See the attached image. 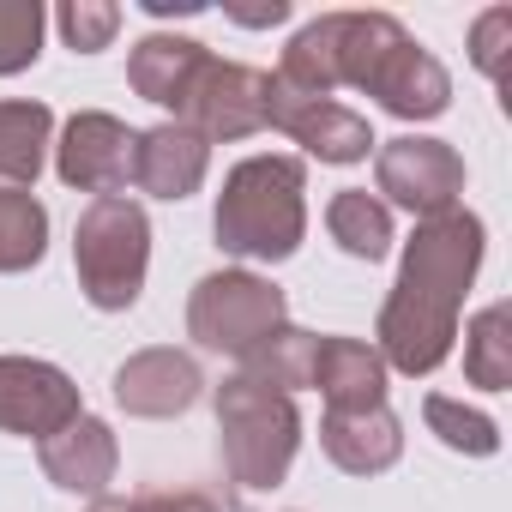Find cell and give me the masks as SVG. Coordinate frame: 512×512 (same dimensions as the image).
Listing matches in <instances>:
<instances>
[{
  "label": "cell",
  "mask_w": 512,
  "mask_h": 512,
  "mask_svg": "<svg viewBox=\"0 0 512 512\" xmlns=\"http://www.w3.org/2000/svg\"><path fill=\"white\" fill-rule=\"evenodd\" d=\"M482 266V217L452 205L440 217H422L410 247H404V266L398 284L380 308V356L398 374H434L452 344H458V308L464 290Z\"/></svg>",
  "instance_id": "1"
},
{
  "label": "cell",
  "mask_w": 512,
  "mask_h": 512,
  "mask_svg": "<svg viewBox=\"0 0 512 512\" xmlns=\"http://www.w3.org/2000/svg\"><path fill=\"white\" fill-rule=\"evenodd\" d=\"M332 67H338V85L380 97V109H392L398 121H434L452 103L446 67L392 13H338Z\"/></svg>",
  "instance_id": "2"
},
{
  "label": "cell",
  "mask_w": 512,
  "mask_h": 512,
  "mask_svg": "<svg viewBox=\"0 0 512 512\" xmlns=\"http://www.w3.org/2000/svg\"><path fill=\"white\" fill-rule=\"evenodd\" d=\"M308 169L302 157H247L223 175L217 193V247L235 260L278 266L308 235Z\"/></svg>",
  "instance_id": "3"
},
{
  "label": "cell",
  "mask_w": 512,
  "mask_h": 512,
  "mask_svg": "<svg viewBox=\"0 0 512 512\" xmlns=\"http://www.w3.org/2000/svg\"><path fill=\"white\" fill-rule=\"evenodd\" d=\"M217 434H223V464L241 488H278L302 446V410L278 386L229 374L217 386Z\"/></svg>",
  "instance_id": "4"
},
{
  "label": "cell",
  "mask_w": 512,
  "mask_h": 512,
  "mask_svg": "<svg viewBox=\"0 0 512 512\" xmlns=\"http://www.w3.org/2000/svg\"><path fill=\"white\" fill-rule=\"evenodd\" d=\"M73 266H79V290L91 308H103V314L133 308L145 290V266H151L145 205H133L121 193L91 199L79 229H73Z\"/></svg>",
  "instance_id": "5"
},
{
  "label": "cell",
  "mask_w": 512,
  "mask_h": 512,
  "mask_svg": "<svg viewBox=\"0 0 512 512\" xmlns=\"http://www.w3.org/2000/svg\"><path fill=\"white\" fill-rule=\"evenodd\" d=\"M278 326H290L284 290L253 278V272H211L187 296V338L199 350H217V356H235V362L247 350H260Z\"/></svg>",
  "instance_id": "6"
},
{
  "label": "cell",
  "mask_w": 512,
  "mask_h": 512,
  "mask_svg": "<svg viewBox=\"0 0 512 512\" xmlns=\"http://www.w3.org/2000/svg\"><path fill=\"white\" fill-rule=\"evenodd\" d=\"M266 97H272V73L205 55L187 97H181V109H175V121L193 127L205 145L211 139H247V133L266 127Z\"/></svg>",
  "instance_id": "7"
},
{
  "label": "cell",
  "mask_w": 512,
  "mask_h": 512,
  "mask_svg": "<svg viewBox=\"0 0 512 512\" xmlns=\"http://www.w3.org/2000/svg\"><path fill=\"white\" fill-rule=\"evenodd\" d=\"M374 187L422 223V217H440V211L458 205V193H464V157L446 139L404 133V139H386L374 151Z\"/></svg>",
  "instance_id": "8"
},
{
  "label": "cell",
  "mask_w": 512,
  "mask_h": 512,
  "mask_svg": "<svg viewBox=\"0 0 512 512\" xmlns=\"http://www.w3.org/2000/svg\"><path fill=\"white\" fill-rule=\"evenodd\" d=\"M133 145H139V133H133L127 121H115V115H103V109H85V115H73V121L61 127L55 175H61L67 187H79V193L109 199V193H121V187L133 181Z\"/></svg>",
  "instance_id": "9"
},
{
  "label": "cell",
  "mask_w": 512,
  "mask_h": 512,
  "mask_svg": "<svg viewBox=\"0 0 512 512\" xmlns=\"http://www.w3.org/2000/svg\"><path fill=\"white\" fill-rule=\"evenodd\" d=\"M79 410V386L37 356H0V434H25V440H49L61 434Z\"/></svg>",
  "instance_id": "10"
},
{
  "label": "cell",
  "mask_w": 512,
  "mask_h": 512,
  "mask_svg": "<svg viewBox=\"0 0 512 512\" xmlns=\"http://www.w3.org/2000/svg\"><path fill=\"white\" fill-rule=\"evenodd\" d=\"M266 127L290 133L308 157L320 163H362L374 151V133L356 109L332 103V97H296L272 79V97H266Z\"/></svg>",
  "instance_id": "11"
},
{
  "label": "cell",
  "mask_w": 512,
  "mask_h": 512,
  "mask_svg": "<svg viewBox=\"0 0 512 512\" xmlns=\"http://www.w3.org/2000/svg\"><path fill=\"white\" fill-rule=\"evenodd\" d=\"M205 392V374L187 350H139L115 368V404L127 416H187Z\"/></svg>",
  "instance_id": "12"
},
{
  "label": "cell",
  "mask_w": 512,
  "mask_h": 512,
  "mask_svg": "<svg viewBox=\"0 0 512 512\" xmlns=\"http://www.w3.org/2000/svg\"><path fill=\"white\" fill-rule=\"evenodd\" d=\"M37 458H43V476L67 494H103L115 482V464H121V446L109 434V422L97 416H73L61 434L37 440Z\"/></svg>",
  "instance_id": "13"
},
{
  "label": "cell",
  "mask_w": 512,
  "mask_h": 512,
  "mask_svg": "<svg viewBox=\"0 0 512 512\" xmlns=\"http://www.w3.org/2000/svg\"><path fill=\"white\" fill-rule=\"evenodd\" d=\"M205 169H211V145L193 127H181V121H163L151 133H139V145H133V181L151 199H187V193H199Z\"/></svg>",
  "instance_id": "14"
},
{
  "label": "cell",
  "mask_w": 512,
  "mask_h": 512,
  "mask_svg": "<svg viewBox=\"0 0 512 512\" xmlns=\"http://www.w3.org/2000/svg\"><path fill=\"white\" fill-rule=\"evenodd\" d=\"M320 446L344 476H380L398 464L404 452V422L380 404V410H326L320 422Z\"/></svg>",
  "instance_id": "15"
},
{
  "label": "cell",
  "mask_w": 512,
  "mask_h": 512,
  "mask_svg": "<svg viewBox=\"0 0 512 512\" xmlns=\"http://www.w3.org/2000/svg\"><path fill=\"white\" fill-rule=\"evenodd\" d=\"M314 386H320L326 410H380L386 404V356L362 338H320Z\"/></svg>",
  "instance_id": "16"
},
{
  "label": "cell",
  "mask_w": 512,
  "mask_h": 512,
  "mask_svg": "<svg viewBox=\"0 0 512 512\" xmlns=\"http://www.w3.org/2000/svg\"><path fill=\"white\" fill-rule=\"evenodd\" d=\"M205 55H211V49H205V43H193V37L151 31V37H139V43H133V55H127V85H133L145 103H157V109H169V115H175Z\"/></svg>",
  "instance_id": "17"
},
{
  "label": "cell",
  "mask_w": 512,
  "mask_h": 512,
  "mask_svg": "<svg viewBox=\"0 0 512 512\" xmlns=\"http://www.w3.org/2000/svg\"><path fill=\"white\" fill-rule=\"evenodd\" d=\"M55 139V115L49 103H0V187H31L43 175Z\"/></svg>",
  "instance_id": "18"
},
{
  "label": "cell",
  "mask_w": 512,
  "mask_h": 512,
  "mask_svg": "<svg viewBox=\"0 0 512 512\" xmlns=\"http://www.w3.org/2000/svg\"><path fill=\"white\" fill-rule=\"evenodd\" d=\"M326 229H332V241L350 253V260H386V247H392V211H386V199H374L368 187H344V193H332V205H326Z\"/></svg>",
  "instance_id": "19"
},
{
  "label": "cell",
  "mask_w": 512,
  "mask_h": 512,
  "mask_svg": "<svg viewBox=\"0 0 512 512\" xmlns=\"http://www.w3.org/2000/svg\"><path fill=\"white\" fill-rule=\"evenodd\" d=\"M464 374L482 392H506L512 386V308L506 302H488L470 320V332H464Z\"/></svg>",
  "instance_id": "20"
},
{
  "label": "cell",
  "mask_w": 512,
  "mask_h": 512,
  "mask_svg": "<svg viewBox=\"0 0 512 512\" xmlns=\"http://www.w3.org/2000/svg\"><path fill=\"white\" fill-rule=\"evenodd\" d=\"M314 332L302 326H278L260 350L241 356V374L260 380V386H278V392H296V386H314Z\"/></svg>",
  "instance_id": "21"
},
{
  "label": "cell",
  "mask_w": 512,
  "mask_h": 512,
  "mask_svg": "<svg viewBox=\"0 0 512 512\" xmlns=\"http://www.w3.org/2000/svg\"><path fill=\"white\" fill-rule=\"evenodd\" d=\"M43 247H49V211L19 187H0V272H31Z\"/></svg>",
  "instance_id": "22"
},
{
  "label": "cell",
  "mask_w": 512,
  "mask_h": 512,
  "mask_svg": "<svg viewBox=\"0 0 512 512\" xmlns=\"http://www.w3.org/2000/svg\"><path fill=\"white\" fill-rule=\"evenodd\" d=\"M422 416H428V428H434L452 452H470V458H494V452H500L494 416H482V410H470V404H458V398L428 392V398H422Z\"/></svg>",
  "instance_id": "23"
},
{
  "label": "cell",
  "mask_w": 512,
  "mask_h": 512,
  "mask_svg": "<svg viewBox=\"0 0 512 512\" xmlns=\"http://www.w3.org/2000/svg\"><path fill=\"white\" fill-rule=\"evenodd\" d=\"M43 0H0V79L25 73L43 55Z\"/></svg>",
  "instance_id": "24"
},
{
  "label": "cell",
  "mask_w": 512,
  "mask_h": 512,
  "mask_svg": "<svg viewBox=\"0 0 512 512\" xmlns=\"http://www.w3.org/2000/svg\"><path fill=\"white\" fill-rule=\"evenodd\" d=\"M55 25H61L67 49L97 55V49L115 43V31H121V7H109V0H67V7L55 13Z\"/></svg>",
  "instance_id": "25"
},
{
  "label": "cell",
  "mask_w": 512,
  "mask_h": 512,
  "mask_svg": "<svg viewBox=\"0 0 512 512\" xmlns=\"http://www.w3.org/2000/svg\"><path fill=\"white\" fill-rule=\"evenodd\" d=\"M506 49H512V7H488V13L470 25V61H476L494 85H506Z\"/></svg>",
  "instance_id": "26"
},
{
  "label": "cell",
  "mask_w": 512,
  "mask_h": 512,
  "mask_svg": "<svg viewBox=\"0 0 512 512\" xmlns=\"http://www.w3.org/2000/svg\"><path fill=\"white\" fill-rule=\"evenodd\" d=\"M145 512H217L205 494H139Z\"/></svg>",
  "instance_id": "27"
},
{
  "label": "cell",
  "mask_w": 512,
  "mask_h": 512,
  "mask_svg": "<svg viewBox=\"0 0 512 512\" xmlns=\"http://www.w3.org/2000/svg\"><path fill=\"white\" fill-rule=\"evenodd\" d=\"M235 25H284L290 19V0H272V7H260V13H229Z\"/></svg>",
  "instance_id": "28"
},
{
  "label": "cell",
  "mask_w": 512,
  "mask_h": 512,
  "mask_svg": "<svg viewBox=\"0 0 512 512\" xmlns=\"http://www.w3.org/2000/svg\"><path fill=\"white\" fill-rule=\"evenodd\" d=\"M85 512H145V500H115V494H97Z\"/></svg>",
  "instance_id": "29"
}]
</instances>
